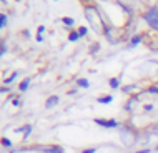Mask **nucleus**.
<instances>
[{"label": "nucleus", "instance_id": "1", "mask_svg": "<svg viewBox=\"0 0 158 153\" xmlns=\"http://www.w3.org/2000/svg\"><path fill=\"white\" fill-rule=\"evenodd\" d=\"M85 17H87V20L90 22V25H92V28L95 32H101L103 30L105 32V28L107 27H103V23H101V20H100V15H98V10H95L93 7H87L85 9Z\"/></svg>", "mask_w": 158, "mask_h": 153}, {"label": "nucleus", "instance_id": "2", "mask_svg": "<svg viewBox=\"0 0 158 153\" xmlns=\"http://www.w3.org/2000/svg\"><path fill=\"white\" fill-rule=\"evenodd\" d=\"M95 123L100 125V127H103V128H118V122H117V120H113V118H110V120L95 118Z\"/></svg>", "mask_w": 158, "mask_h": 153}, {"label": "nucleus", "instance_id": "3", "mask_svg": "<svg viewBox=\"0 0 158 153\" xmlns=\"http://www.w3.org/2000/svg\"><path fill=\"white\" fill-rule=\"evenodd\" d=\"M143 19L146 20V23H148L150 27H152V28H155V30L158 32V19H156L155 15H152L150 12H146L145 15H143Z\"/></svg>", "mask_w": 158, "mask_h": 153}, {"label": "nucleus", "instance_id": "4", "mask_svg": "<svg viewBox=\"0 0 158 153\" xmlns=\"http://www.w3.org/2000/svg\"><path fill=\"white\" fill-rule=\"evenodd\" d=\"M58 102H60V98H58L57 95H52V97H48V100L45 102V108H52V106L58 105Z\"/></svg>", "mask_w": 158, "mask_h": 153}, {"label": "nucleus", "instance_id": "5", "mask_svg": "<svg viewBox=\"0 0 158 153\" xmlns=\"http://www.w3.org/2000/svg\"><path fill=\"white\" fill-rule=\"evenodd\" d=\"M43 153H63V148L62 147H45Z\"/></svg>", "mask_w": 158, "mask_h": 153}, {"label": "nucleus", "instance_id": "6", "mask_svg": "<svg viewBox=\"0 0 158 153\" xmlns=\"http://www.w3.org/2000/svg\"><path fill=\"white\" fill-rule=\"evenodd\" d=\"M113 102V97L112 95H105V97H98V103H103V105H108V103Z\"/></svg>", "mask_w": 158, "mask_h": 153}, {"label": "nucleus", "instance_id": "7", "mask_svg": "<svg viewBox=\"0 0 158 153\" xmlns=\"http://www.w3.org/2000/svg\"><path fill=\"white\" fill-rule=\"evenodd\" d=\"M142 40H143V37H142V35H135V37L132 38V42H130V48H133L135 45H138Z\"/></svg>", "mask_w": 158, "mask_h": 153}, {"label": "nucleus", "instance_id": "8", "mask_svg": "<svg viewBox=\"0 0 158 153\" xmlns=\"http://www.w3.org/2000/svg\"><path fill=\"white\" fill-rule=\"evenodd\" d=\"M77 85L82 87V88H88L90 87V82L87 80V78H78V80H77Z\"/></svg>", "mask_w": 158, "mask_h": 153}, {"label": "nucleus", "instance_id": "9", "mask_svg": "<svg viewBox=\"0 0 158 153\" xmlns=\"http://www.w3.org/2000/svg\"><path fill=\"white\" fill-rule=\"evenodd\" d=\"M29 85H30V78H25V80H22V83L19 85V88H20L22 92H25L27 88H29Z\"/></svg>", "mask_w": 158, "mask_h": 153}, {"label": "nucleus", "instance_id": "10", "mask_svg": "<svg viewBox=\"0 0 158 153\" xmlns=\"http://www.w3.org/2000/svg\"><path fill=\"white\" fill-rule=\"evenodd\" d=\"M110 87L112 88H118V87H120V78H110Z\"/></svg>", "mask_w": 158, "mask_h": 153}, {"label": "nucleus", "instance_id": "11", "mask_svg": "<svg viewBox=\"0 0 158 153\" xmlns=\"http://www.w3.org/2000/svg\"><path fill=\"white\" fill-rule=\"evenodd\" d=\"M43 30H45V27H43V25H40V27H38V35H37V42H42V40H43Z\"/></svg>", "mask_w": 158, "mask_h": 153}, {"label": "nucleus", "instance_id": "12", "mask_svg": "<svg viewBox=\"0 0 158 153\" xmlns=\"http://www.w3.org/2000/svg\"><path fill=\"white\" fill-rule=\"evenodd\" d=\"M78 38H80V33H78V32H72V33L68 35V40H70V42H77Z\"/></svg>", "mask_w": 158, "mask_h": 153}, {"label": "nucleus", "instance_id": "13", "mask_svg": "<svg viewBox=\"0 0 158 153\" xmlns=\"http://www.w3.org/2000/svg\"><path fill=\"white\" fill-rule=\"evenodd\" d=\"M62 22L65 23V25H73V23H75V20H73V19H70V17H63V19H62Z\"/></svg>", "mask_w": 158, "mask_h": 153}, {"label": "nucleus", "instance_id": "14", "mask_svg": "<svg viewBox=\"0 0 158 153\" xmlns=\"http://www.w3.org/2000/svg\"><path fill=\"white\" fill-rule=\"evenodd\" d=\"M146 92H148V93H153V95H158V87H156V85L148 87V88H146Z\"/></svg>", "mask_w": 158, "mask_h": 153}, {"label": "nucleus", "instance_id": "15", "mask_svg": "<svg viewBox=\"0 0 158 153\" xmlns=\"http://www.w3.org/2000/svg\"><path fill=\"white\" fill-rule=\"evenodd\" d=\"M78 33H80V37H85V35L88 33V28H87V27H80L78 28Z\"/></svg>", "mask_w": 158, "mask_h": 153}, {"label": "nucleus", "instance_id": "16", "mask_svg": "<svg viewBox=\"0 0 158 153\" xmlns=\"http://www.w3.org/2000/svg\"><path fill=\"white\" fill-rule=\"evenodd\" d=\"M0 141H2V145H3V147H12V141H10L9 138H5V137H3Z\"/></svg>", "mask_w": 158, "mask_h": 153}, {"label": "nucleus", "instance_id": "17", "mask_svg": "<svg viewBox=\"0 0 158 153\" xmlns=\"http://www.w3.org/2000/svg\"><path fill=\"white\" fill-rule=\"evenodd\" d=\"M5 23H7V15H3V13H2V15H0V28L5 25Z\"/></svg>", "mask_w": 158, "mask_h": 153}, {"label": "nucleus", "instance_id": "18", "mask_svg": "<svg viewBox=\"0 0 158 153\" xmlns=\"http://www.w3.org/2000/svg\"><path fill=\"white\" fill-rule=\"evenodd\" d=\"M17 75H19V73H17V72H13L12 75H10V77L7 78V80H5V83H10V82H12V80H15V78H17Z\"/></svg>", "mask_w": 158, "mask_h": 153}, {"label": "nucleus", "instance_id": "19", "mask_svg": "<svg viewBox=\"0 0 158 153\" xmlns=\"http://www.w3.org/2000/svg\"><path fill=\"white\" fill-rule=\"evenodd\" d=\"M148 12H150V13H152V15H155V17H156V19H158V7H152V9H150V10H148Z\"/></svg>", "mask_w": 158, "mask_h": 153}, {"label": "nucleus", "instance_id": "20", "mask_svg": "<svg viewBox=\"0 0 158 153\" xmlns=\"http://www.w3.org/2000/svg\"><path fill=\"white\" fill-rule=\"evenodd\" d=\"M133 88H135V85H128V87H123V88H122V90H123L125 93H130V92H132Z\"/></svg>", "mask_w": 158, "mask_h": 153}, {"label": "nucleus", "instance_id": "21", "mask_svg": "<svg viewBox=\"0 0 158 153\" xmlns=\"http://www.w3.org/2000/svg\"><path fill=\"white\" fill-rule=\"evenodd\" d=\"M7 52V47H5V45H3V43H0V57H2L3 55V53H5Z\"/></svg>", "mask_w": 158, "mask_h": 153}, {"label": "nucleus", "instance_id": "22", "mask_svg": "<svg viewBox=\"0 0 158 153\" xmlns=\"http://www.w3.org/2000/svg\"><path fill=\"white\" fill-rule=\"evenodd\" d=\"M97 151V148H87V150H83L82 153H95Z\"/></svg>", "mask_w": 158, "mask_h": 153}, {"label": "nucleus", "instance_id": "23", "mask_svg": "<svg viewBox=\"0 0 158 153\" xmlns=\"http://www.w3.org/2000/svg\"><path fill=\"white\" fill-rule=\"evenodd\" d=\"M153 110V105H145V112H152Z\"/></svg>", "mask_w": 158, "mask_h": 153}, {"label": "nucleus", "instance_id": "24", "mask_svg": "<svg viewBox=\"0 0 158 153\" xmlns=\"http://www.w3.org/2000/svg\"><path fill=\"white\" fill-rule=\"evenodd\" d=\"M150 151H152V150H150V148H145V150H138L136 153H150Z\"/></svg>", "mask_w": 158, "mask_h": 153}, {"label": "nucleus", "instance_id": "25", "mask_svg": "<svg viewBox=\"0 0 158 153\" xmlns=\"http://www.w3.org/2000/svg\"><path fill=\"white\" fill-rule=\"evenodd\" d=\"M155 150H156V151H158V145H156V148H155Z\"/></svg>", "mask_w": 158, "mask_h": 153}, {"label": "nucleus", "instance_id": "26", "mask_svg": "<svg viewBox=\"0 0 158 153\" xmlns=\"http://www.w3.org/2000/svg\"><path fill=\"white\" fill-rule=\"evenodd\" d=\"M2 2H5V0H2Z\"/></svg>", "mask_w": 158, "mask_h": 153}]
</instances>
